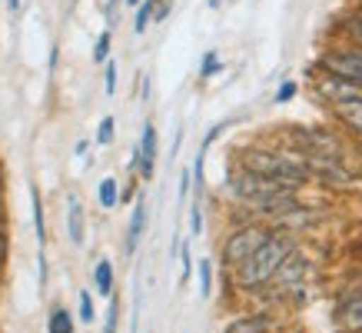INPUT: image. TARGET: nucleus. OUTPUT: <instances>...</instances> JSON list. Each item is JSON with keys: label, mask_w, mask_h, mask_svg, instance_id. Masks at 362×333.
I'll return each instance as SVG.
<instances>
[{"label": "nucleus", "mask_w": 362, "mask_h": 333, "mask_svg": "<svg viewBox=\"0 0 362 333\" xmlns=\"http://www.w3.org/2000/svg\"><path fill=\"white\" fill-rule=\"evenodd\" d=\"M240 166L259 174V177H269L276 184H283L289 190H303L306 184H313V174H309L306 160L299 150H266V147H250L240 154Z\"/></svg>", "instance_id": "1"}, {"label": "nucleus", "mask_w": 362, "mask_h": 333, "mask_svg": "<svg viewBox=\"0 0 362 333\" xmlns=\"http://www.w3.org/2000/svg\"><path fill=\"white\" fill-rule=\"evenodd\" d=\"M293 247H296V240H293L289 233L273 230L266 244L256 247L240 266H233V283L240 290H246V293H256V290L269 287L273 273L279 270V264L286 260V254H289Z\"/></svg>", "instance_id": "2"}, {"label": "nucleus", "mask_w": 362, "mask_h": 333, "mask_svg": "<svg viewBox=\"0 0 362 333\" xmlns=\"http://www.w3.org/2000/svg\"><path fill=\"white\" fill-rule=\"evenodd\" d=\"M269 233H273V227H266V223H259V220H250V223H243V227H236V230H230L226 240H223V250H220L223 266H230V270L240 266L256 247L269 240Z\"/></svg>", "instance_id": "3"}, {"label": "nucleus", "mask_w": 362, "mask_h": 333, "mask_svg": "<svg viewBox=\"0 0 362 333\" xmlns=\"http://www.w3.org/2000/svg\"><path fill=\"white\" fill-rule=\"evenodd\" d=\"M309 273H313V256H309L303 247H293V250L286 254V260L279 264V270L273 273V280H269L273 297H289L296 287L306 283Z\"/></svg>", "instance_id": "4"}, {"label": "nucleus", "mask_w": 362, "mask_h": 333, "mask_svg": "<svg viewBox=\"0 0 362 333\" xmlns=\"http://www.w3.org/2000/svg\"><path fill=\"white\" fill-rule=\"evenodd\" d=\"M303 160H306L313 180L326 184V187L346 190V187H352V184H356V174H352V166L346 164L342 157H332V154H303Z\"/></svg>", "instance_id": "5"}, {"label": "nucleus", "mask_w": 362, "mask_h": 333, "mask_svg": "<svg viewBox=\"0 0 362 333\" xmlns=\"http://www.w3.org/2000/svg\"><path fill=\"white\" fill-rule=\"evenodd\" d=\"M322 74H336L342 80H352L362 87V44H342L336 50H326L319 57Z\"/></svg>", "instance_id": "6"}, {"label": "nucleus", "mask_w": 362, "mask_h": 333, "mask_svg": "<svg viewBox=\"0 0 362 333\" xmlns=\"http://www.w3.org/2000/svg\"><path fill=\"white\" fill-rule=\"evenodd\" d=\"M293 144H296L299 154H332V157L346 154L339 133L329 130V127H296L293 130Z\"/></svg>", "instance_id": "7"}, {"label": "nucleus", "mask_w": 362, "mask_h": 333, "mask_svg": "<svg viewBox=\"0 0 362 333\" xmlns=\"http://www.w3.org/2000/svg\"><path fill=\"white\" fill-rule=\"evenodd\" d=\"M316 97L326 100L329 107H336V103L362 100V87L359 84H352V80L336 77V74H316Z\"/></svg>", "instance_id": "8"}, {"label": "nucleus", "mask_w": 362, "mask_h": 333, "mask_svg": "<svg viewBox=\"0 0 362 333\" xmlns=\"http://www.w3.org/2000/svg\"><path fill=\"white\" fill-rule=\"evenodd\" d=\"M332 323L339 333H362V287H356L336 303Z\"/></svg>", "instance_id": "9"}, {"label": "nucleus", "mask_w": 362, "mask_h": 333, "mask_svg": "<svg viewBox=\"0 0 362 333\" xmlns=\"http://www.w3.org/2000/svg\"><path fill=\"white\" fill-rule=\"evenodd\" d=\"M140 164H136V170H140L143 180L153 177V164H156V127L153 123H143V133H140Z\"/></svg>", "instance_id": "10"}, {"label": "nucleus", "mask_w": 362, "mask_h": 333, "mask_svg": "<svg viewBox=\"0 0 362 333\" xmlns=\"http://www.w3.org/2000/svg\"><path fill=\"white\" fill-rule=\"evenodd\" d=\"M273 330H276V320L269 313H243L233 323H226L223 333H273Z\"/></svg>", "instance_id": "11"}, {"label": "nucleus", "mask_w": 362, "mask_h": 333, "mask_svg": "<svg viewBox=\"0 0 362 333\" xmlns=\"http://www.w3.org/2000/svg\"><path fill=\"white\" fill-rule=\"evenodd\" d=\"M143 230H146V197H136L130 213V227H127V256L136 254V244L143 240Z\"/></svg>", "instance_id": "12"}, {"label": "nucleus", "mask_w": 362, "mask_h": 333, "mask_svg": "<svg viewBox=\"0 0 362 333\" xmlns=\"http://www.w3.org/2000/svg\"><path fill=\"white\" fill-rule=\"evenodd\" d=\"M83 227H87V217H83V203L77 197L66 200V233H70V244L83 247Z\"/></svg>", "instance_id": "13"}, {"label": "nucleus", "mask_w": 362, "mask_h": 333, "mask_svg": "<svg viewBox=\"0 0 362 333\" xmlns=\"http://www.w3.org/2000/svg\"><path fill=\"white\" fill-rule=\"evenodd\" d=\"M30 207H33V233H37V247H47V213H44V197L40 187H30Z\"/></svg>", "instance_id": "14"}, {"label": "nucleus", "mask_w": 362, "mask_h": 333, "mask_svg": "<svg viewBox=\"0 0 362 333\" xmlns=\"http://www.w3.org/2000/svg\"><path fill=\"white\" fill-rule=\"evenodd\" d=\"M332 113H336V117H339V120L362 140V100H352V103H336V107H332Z\"/></svg>", "instance_id": "15"}, {"label": "nucleus", "mask_w": 362, "mask_h": 333, "mask_svg": "<svg viewBox=\"0 0 362 333\" xmlns=\"http://www.w3.org/2000/svg\"><path fill=\"white\" fill-rule=\"evenodd\" d=\"M97 200H100V207H103V210H113V207L120 203V180H117V177H103V180H100Z\"/></svg>", "instance_id": "16"}, {"label": "nucleus", "mask_w": 362, "mask_h": 333, "mask_svg": "<svg viewBox=\"0 0 362 333\" xmlns=\"http://www.w3.org/2000/svg\"><path fill=\"white\" fill-rule=\"evenodd\" d=\"M93 287H97L100 297H110L113 293V264L110 260H97V266H93Z\"/></svg>", "instance_id": "17"}, {"label": "nucleus", "mask_w": 362, "mask_h": 333, "mask_svg": "<svg viewBox=\"0 0 362 333\" xmlns=\"http://www.w3.org/2000/svg\"><path fill=\"white\" fill-rule=\"evenodd\" d=\"M47 333H74V317L66 307H54L47 317Z\"/></svg>", "instance_id": "18"}, {"label": "nucleus", "mask_w": 362, "mask_h": 333, "mask_svg": "<svg viewBox=\"0 0 362 333\" xmlns=\"http://www.w3.org/2000/svg\"><path fill=\"white\" fill-rule=\"evenodd\" d=\"M156 4H160V0H140V4H136V21H133V30L136 33H143L150 23H153Z\"/></svg>", "instance_id": "19"}, {"label": "nucleus", "mask_w": 362, "mask_h": 333, "mask_svg": "<svg viewBox=\"0 0 362 333\" xmlns=\"http://www.w3.org/2000/svg\"><path fill=\"white\" fill-rule=\"evenodd\" d=\"M220 54L216 50H206L203 54V60H199V80H209V77H216L220 74Z\"/></svg>", "instance_id": "20"}, {"label": "nucleus", "mask_w": 362, "mask_h": 333, "mask_svg": "<svg viewBox=\"0 0 362 333\" xmlns=\"http://www.w3.org/2000/svg\"><path fill=\"white\" fill-rule=\"evenodd\" d=\"M176 256H180V283H187L189 273H193V250H189V240L187 244H180Z\"/></svg>", "instance_id": "21"}, {"label": "nucleus", "mask_w": 362, "mask_h": 333, "mask_svg": "<svg viewBox=\"0 0 362 333\" xmlns=\"http://www.w3.org/2000/svg\"><path fill=\"white\" fill-rule=\"evenodd\" d=\"M77 317H80L83 323H93V317H97V310H93V293H90V290H80Z\"/></svg>", "instance_id": "22"}, {"label": "nucleus", "mask_w": 362, "mask_h": 333, "mask_svg": "<svg viewBox=\"0 0 362 333\" xmlns=\"http://www.w3.org/2000/svg\"><path fill=\"white\" fill-rule=\"evenodd\" d=\"M209 293H213V264L199 260V297H209Z\"/></svg>", "instance_id": "23"}, {"label": "nucleus", "mask_w": 362, "mask_h": 333, "mask_svg": "<svg viewBox=\"0 0 362 333\" xmlns=\"http://www.w3.org/2000/svg\"><path fill=\"white\" fill-rule=\"evenodd\" d=\"M110 44H113V33L103 30V33L97 37V47H93V60H97V64H103V60L110 57Z\"/></svg>", "instance_id": "24"}, {"label": "nucleus", "mask_w": 362, "mask_h": 333, "mask_svg": "<svg viewBox=\"0 0 362 333\" xmlns=\"http://www.w3.org/2000/svg\"><path fill=\"white\" fill-rule=\"evenodd\" d=\"M296 94H299V84H296V80H283V84H279V87H276V103H289V100H293V97H296Z\"/></svg>", "instance_id": "25"}, {"label": "nucleus", "mask_w": 362, "mask_h": 333, "mask_svg": "<svg viewBox=\"0 0 362 333\" xmlns=\"http://www.w3.org/2000/svg\"><path fill=\"white\" fill-rule=\"evenodd\" d=\"M113 133H117V120H113V117H103V120H100V127H97V144H110L113 140Z\"/></svg>", "instance_id": "26"}, {"label": "nucleus", "mask_w": 362, "mask_h": 333, "mask_svg": "<svg viewBox=\"0 0 362 333\" xmlns=\"http://www.w3.org/2000/svg\"><path fill=\"white\" fill-rule=\"evenodd\" d=\"M203 233V210H199V197L189 203V237H199Z\"/></svg>", "instance_id": "27"}, {"label": "nucleus", "mask_w": 362, "mask_h": 333, "mask_svg": "<svg viewBox=\"0 0 362 333\" xmlns=\"http://www.w3.org/2000/svg\"><path fill=\"white\" fill-rule=\"evenodd\" d=\"M117 320H120V300L110 293V310H107V320H103V333H117Z\"/></svg>", "instance_id": "28"}, {"label": "nucleus", "mask_w": 362, "mask_h": 333, "mask_svg": "<svg viewBox=\"0 0 362 333\" xmlns=\"http://www.w3.org/2000/svg\"><path fill=\"white\" fill-rule=\"evenodd\" d=\"M103 90H107V94H117V64H113V60H103Z\"/></svg>", "instance_id": "29"}, {"label": "nucleus", "mask_w": 362, "mask_h": 333, "mask_svg": "<svg viewBox=\"0 0 362 333\" xmlns=\"http://www.w3.org/2000/svg\"><path fill=\"white\" fill-rule=\"evenodd\" d=\"M7 250H11V240H7V233H4V227H0V266L7 264Z\"/></svg>", "instance_id": "30"}, {"label": "nucleus", "mask_w": 362, "mask_h": 333, "mask_svg": "<svg viewBox=\"0 0 362 333\" xmlns=\"http://www.w3.org/2000/svg\"><path fill=\"white\" fill-rule=\"evenodd\" d=\"M7 7H11V11H21V0H7Z\"/></svg>", "instance_id": "31"}, {"label": "nucleus", "mask_w": 362, "mask_h": 333, "mask_svg": "<svg viewBox=\"0 0 362 333\" xmlns=\"http://www.w3.org/2000/svg\"><path fill=\"white\" fill-rule=\"evenodd\" d=\"M7 223V210H4V203H0V227Z\"/></svg>", "instance_id": "32"}, {"label": "nucleus", "mask_w": 362, "mask_h": 333, "mask_svg": "<svg viewBox=\"0 0 362 333\" xmlns=\"http://www.w3.org/2000/svg\"><path fill=\"white\" fill-rule=\"evenodd\" d=\"M223 0H209V7H213V11H216V7H220Z\"/></svg>", "instance_id": "33"}, {"label": "nucleus", "mask_w": 362, "mask_h": 333, "mask_svg": "<svg viewBox=\"0 0 362 333\" xmlns=\"http://www.w3.org/2000/svg\"><path fill=\"white\" fill-rule=\"evenodd\" d=\"M0 193H4V166H0Z\"/></svg>", "instance_id": "34"}, {"label": "nucleus", "mask_w": 362, "mask_h": 333, "mask_svg": "<svg viewBox=\"0 0 362 333\" xmlns=\"http://www.w3.org/2000/svg\"><path fill=\"white\" fill-rule=\"evenodd\" d=\"M123 4H130V7H136V4H140V0H123Z\"/></svg>", "instance_id": "35"}, {"label": "nucleus", "mask_w": 362, "mask_h": 333, "mask_svg": "<svg viewBox=\"0 0 362 333\" xmlns=\"http://www.w3.org/2000/svg\"><path fill=\"white\" fill-rule=\"evenodd\" d=\"M289 333H296V330H289Z\"/></svg>", "instance_id": "36"}]
</instances>
